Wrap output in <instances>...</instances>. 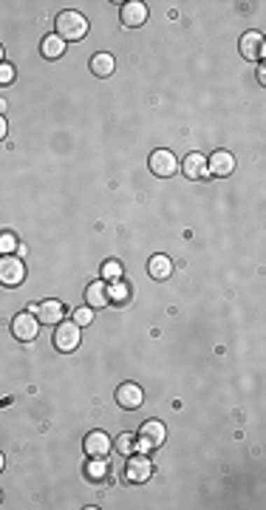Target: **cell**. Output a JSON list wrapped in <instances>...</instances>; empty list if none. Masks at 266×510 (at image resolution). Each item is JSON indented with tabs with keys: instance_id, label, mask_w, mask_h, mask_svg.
I'll list each match as a JSON object with an SVG mask.
<instances>
[{
	"instance_id": "obj_20",
	"label": "cell",
	"mask_w": 266,
	"mask_h": 510,
	"mask_svg": "<svg viewBox=\"0 0 266 510\" xmlns=\"http://www.w3.org/2000/svg\"><path fill=\"white\" fill-rule=\"evenodd\" d=\"M85 474L91 482H105L108 479V462L99 459V457H91V462L85 465Z\"/></svg>"
},
{
	"instance_id": "obj_18",
	"label": "cell",
	"mask_w": 266,
	"mask_h": 510,
	"mask_svg": "<svg viewBox=\"0 0 266 510\" xmlns=\"http://www.w3.org/2000/svg\"><path fill=\"white\" fill-rule=\"evenodd\" d=\"M40 51H43V57H46V60H59V57H62V51H65V43H62L57 34H46V37H43Z\"/></svg>"
},
{
	"instance_id": "obj_4",
	"label": "cell",
	"mask_w": 266,
	"mask_h": 510,
	"mask_svg": "<svg viewBox=\"0 0 266 510\" xmlns=\"http://www.w3.org/2000/svg\"><path fill=\"white\" fill-rule=\"evenodd\" d=\"M153 476V462L145 457V454H130L127 457V462H125V479L127 482H133V485H142V482H148Z\"/></svg>"
},
{
	"instance_id": "obj_15",
	"label": "cell",
	"mask_w": 266,
	"mask_h": 510,
	"mask_svg": "<svg viewBox=\"0 0 266 510\" xmlns=\"http://www.w3.org/2000/svg\"><path fill=\"white\" fill-rule=\"evenodd\" d=\"M85 301H88L91 309L108 307V304H111V298H108V283H105V281H91L88 289H85Z\"/></svg>"
},
{
	"instance_id": "obj_2",
	"label": "cell",
	"mask_w": 266,
	"mask_h": 510,
	"mask_svg": "<svg viewBox=\"0 0 266 510\" xmlns=\"http://www.w3.org/2000/svg\"><path fill=\"white\" fill-rule=\"evenodd\" d=\"M80 340H83V326H77L74 321H59L57 323V329H54V346H57V351L69 354V351H74L80 346Z\"/></svg>"
},
{
	"instance_id": "obj_1",
	"label": "cell",
	"mask_w": 266,
	"mask_h": 510,
	"mask_svg": "<svg viewBox=\"0 0 266 510\" xmlns=\"http://www.w3.org/2000/svg\"><path fill=\"white\" fill-rule=\"evenodd\" d=\"M54 29H57V37H59L62 43H65V40H69V43H80V40L88 34V20H85V15L69 9V12H59V15H57Z\"/></svg>"
},
{
	"instance_id": "obj_16",
	"label": "cell",
	"mask_w": 266,
	"mask_h": 510,
	"mask_svg": "<svg viewBox=\"0 0 266 510\" xmlns=\"http://www.w3.org/2000/svg\"><path fill=\"white\" fill-rule=\"evenodd\" d=\"M113 68H116V60H113V54H108V51H99V54H94V57H91V74H97L99 80L111 77V74H113Z\"/></svg>"
},
{
	"instance_id": "obj_26",
	"label": "cell",
	"mask_w": 266,
	"mask_h": 510,
	"mask_svg": "<svg viewBox=\"0 0 266 510\" xmlns=\"http://www.w3.org/2000/svg\"><path fill=\"white\" fill-rule=\"evenodd\" d=\"M6 130H9V125H6L4 114H0V142H4V139H6Z\"/></svg>"
},
{
	"instance_id": "obj_10",
	"label": "cell",
	"mask_w": 266,
	"mask_h": 510,
	"mask_svg": "<svg viewBox=\"0 0 266 510\" xmlns=\"http://www.w3.org/2000/svg\"><path fill=\"white\" fill-rule=\"evenodd\" d=\"M119 20H122V26H127V29H139V26L148 23V6L139 4V0H130V4H125V6L119 9Z\"/></svg>"
},
{
	"instance_id": "obj_7",
	"label": "cell",
	"mask_w": 266,
	"mask_h": 510,
	"mask_svg": "<svg viewBox=\"0 0 266 510\" xmlns=\"http://www.w3.org/2000/svg\"><path fill=\"white\" fill-rule=\"evenodd\" d=\"M150 170H153V176H159V179H170V176H176V170H178V159H176L170 151L159 148V151L150 154Z\"/></svg>"
},
{
	"instance_id": "obj_28",
	"label": "cell",
	"mask_w": 266,
	"mask_h": 510,
	"mask_svg": "<svg viewBox=\"0 0 266 510\" xmlns=\"http://www.w3.org/2000/svg\"><path fill=\"white\" fill-rule=\"evenodd\" d=\"M4 111H6V100H4V97H0V114H4Z\"/></svg>"
},
{
	"instance_id": "obj_24",
	"label": "cell",
	"mask_w": 266,
	"mask_h": 510,
	"mask_svg": "<svg viewBox=\"0 0 266 510\" xmlns=\"http://www.w3.org/2000/svg\"><path fill=\"white\" fill-rule=\"evenodd\" d=\"M77 326H91L94 323V309L91 307H80V309H74V318H71Z\"/></svg>"
},
{
	"instance_id": "obj_3",
	"label": "cell",
	"mask_w": 266,
	"mask_h": 510,
	"mask_svg": "<svg viewBox=\"0 0 266 510\" xmlns=\"http://www.w3.org/2000/svg\"><path fill=\"white\" fill-rule=\"evenodd\" d=\"M164 440H167V428L159 420H148L136 434V448L139 451H153V448H162Z\"/></svg>"
},
{
	"instance_id": "obj_21",
	"label": "cell",
	"mask_w": 266,
	"mask_h": 510,
	"mask_svg": "<svg viewBox=\"0 0 266 510\" xmlns=\"http://www.w3.org/2000/svg\"><path fill=\"white\" fill-rule=\"evenodd\" d=\"M99 272H102V281H105V283H113V281H122L125 267H122L116 258H111V261H105V264H102V269H99Z\"/></svg>"
},
{
	"instance_id": "obj_23",
	"label": "cell",
	"mask_w": 266,
	"mask_h": 510,
	"mask_svg": "<svg viewBox=\"0 0 266 510\" xmlns=\"http://www.w3.org/2000/svg\"><path fill=\"white\" fill-rule=\"evenodd\" d=\"M18 247H20V241H18V236L15 233H0V255H15L18 253Z\"/></svg>"
},
{
	"instance_id": "obj_30",
	"label": "cell",
	"mask_w": 266,
	"mask_h": 510,
	"mask_svg": "<svg viewBox=\"0 0 266 510\" xmlns=\"http://www.w3.org/2000/svg\"><path fill=\"white\" fill-rule=\"evenodd\" d=\"M0 471H4V454H0Z\"/></svg>"
},
{
	"instance_id": "obj_14",
	"label": "cell",
	"mask_w": 266,
	"mask_h": 510,
	"mask_svg": "<svg viewBox=\"0 0 266 510\" xmlns=\"http://www.w3.org/2000/svg\"><path fill=\"white\" fill-rule=\"evenodd\" d=\"M241 54L246 57V60H263V54H266V46H263V34L260 32H246L244 37H241Z\"/></svg>"
},
{
	"instance_id": "obj_9",
	"label": "cell",
	"mask_w": 266,
	"mask_h": 510,
	"mask_svg": "<svg viewBox=\"0 0 266 510\" xmlns=\"http://www.w3.org/2000/svg\"><path fill=\"white\" fill-rule=\"evenodd\" d=\"M142 400H145V391L136 383H122L116 389V405L125 408V411H136L142 405Z\"/></svg>"
},
{
	"instance_id": "obj_5",
	"label": "cell",
	"mask_w": 266,
	"mask_h": 510,
	"mask_svg": "<svg viewBox=\"0 0 266 510\" xmlns=\"http://www.w3.org/2000/svg\"><path fill=\"white\" fill-rule=\"evenodd\" d=\"M26 281V264L18 255H0V283L4 286H20Z\"/></svg>"
},
{
	"instance_id": "obj_13",
	"label": "cell",
	"mask_w": 266,
	"mask_h": 510,
	"mask_svg": "<svg viewBox=\"0 0 266 510\" xmlns=\"http://www.w3.org/2000/svg\"><path fill=\"white\" fill-rule=\"evenodd\" d=\"M207 170H210V176L227 179V176H232V170H235V156L227 154V151H216V154L207 159Z\"/></svg>"
},
{
	"instance_id": "obj_8",
	"label": "cell",
	"mask_w": 266,
	"mask_h": 510,
	"mask_svg": "<svg viewBox=\"0 0 266 510\" xmlns=\"http://www.w3.org/2000/svg\"><path fill=\"white\" fill-rule=\"evenodd\" d=\"M83 448H85L88 459H91V457H99V459H105V457L111 454L113 443H111V436H108L105 431H88V434H85V443H83Z\"/></svg>"
},
{
	"instance_id": "obj_6",
	"label": "cell",
	"mask_w": 266,
	"mask_h": 510,
	"mask_svg": "<svg viewBox=\"0 0 266 510\" xmlns=\"http://www.w3.org/2000/svg\"><path fill=\"white\" fill-rule=\"evenodd\" d=\"M12 335H15L20 343L37 340V335H40V321H37V315H34V312H20V315H15V321H12Z\"/></svg>"
},
{
	"instance_id": "obj_27",
	"label": "cell",
	"mask_w": 266,
	"mask_h": 510,
	"mask_svg": "<svg viewBox=\"0 0 266 510\" xmlns=\"http://www.w3.org/2000/svg\"><path fill=\"white\" fill-rule=\"evenodd\" d=\"M258 83H260V86H263V83H266V68H263V65H260V68H258Z\"/></svg>"
},
{
	"instance_id": "obj_29",
	"label": "cell",
	"mask_w": 266,
	"mask_h": 510,
	"mask_svg": "<svg viewBox=\"0 0 266 510\" xmlns=\"http://www.w3.org/2000/svg\"><path fill=\"white\" fill-rule=\"evenodd\" d=\"M4 54H6V51H4V46H0V62H4Z\"/></svg>"
},
{
	"instance_id": "obj_17",
	"label": "cell",
	"mask_w": 266,
	"mask_h": 510,
	"mask_svg": "<svg viewBox=\"0 0 266 510\" xmlns=\"http://www.w3.org/2000/svg\"><path fill=\"white\" fill-rule=\"evenodd\" d=\"M148 272H150V278H156V281H167L170 275H173V261H170V255H150V261H148Z\"/></svg>"
},
{
	"instance_id": "obj_11",
	"label": "cell",
	"mask_w": 266,
	"mask_h": 510,
	"mask_svg": "<svg viewBox=\"0 0 266 510\" xmlns=\"http://www.w3.org/2000/svg\"><path fill=\"white\" fill-rule=\"evenodd\" d=\"M34 315H37L40 326H43V323H46V326H57V323L62 321V315H65V307H62V301L48 298V301H43V304L34 309Z\"/></svg>"
},
{
	"instance_id": "obj_19",
	"label": "cell",
	"mask_w": 266,
	"mask_h": 510,
	"mask_svg": "<svg viewBox=\"0 0 266 510\" xmlns=\"http://www.w3.org/2000/svg\"><path fill=\"white\" fill-rule=\"evenodd\" d=\"M113 448L122 454V457H130V454H136L139 448H136V434H130V431H125V434H119L116 436V443H113Z\"/></svg>"
},
{
	"instance_id": "obj_25",
	"label": "cell",
	"mask_w": 266,
	"mask_h": 510,
	"mask_svg": "<svg viewBox=\"0 0 266 510\" xmlns=\"http://www.w3.org/2000/svg\"><path fill=\"white\" fill-rule=\"evenodd\" d=\"M15 65H9V62H0V86H12L15 83Z\"/></svg>"
},
{
	"instance_id": "obj_22",
	"label": "cell",
	"mask_w": 266,
	"mask_h": 510,
	"mask_svg": "<svg viewBox=\"0 0 266 510\" xmlns=\"http://www.w3.org/2000/svg\"><path fill=\"white\" fill-rule=\"evenodd\" d=\"M127 295H130V289H127V283H125V281H113V283L108 286V298H111V301H116V304H125V301H127Z\"/></svg>"
},
{
	"instance_id": "obj_12",
	"label": "cell",
	"mask_w": 266,
	"mask_h": 510,
	"mask_svg": "<svg viewBox=\"0 0 266 510\" xmlns=\"http://www.w3.org/2000/svg\"><path fill=\"white\" fill-rule=\"evenodd\" d=\"M181 173H184L187 179H192V182L207 179V176H210V170H207V159H204V154H187V156L181 159Z\"/></svg>"
}]
</instances>
